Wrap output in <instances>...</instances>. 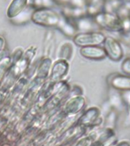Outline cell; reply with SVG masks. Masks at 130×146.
I'll list each match as a JSON object with an SVG mask.
<instances>
[{
    "label": "cell",
    "mask_w": 130,
    "mask_h": 146,
    "mask_svg": "<svg viewBox=\"0 0 130 146\" xmlns=\"http://www.w3.org/2000/svg\"><path fill=\"white\" fill-rule=\"evenodd\" d=\"M107 57L113 62L122 60L124 56V49L119 40L112 36H106L103 43Z\"/></svg>",
    "instance_id": "2"
},
{
    "label": "cell",
    "mask_w": 130,
    "mask_h": 146,
    "mask_svg": "<svg viewBox=\"0 0 130 146\" xmlns=\"http://www.w3.org/2000/svg\"><path fill=\"white\" fill-rule=\"evenodd\" d=\"M129 18H130V16H129Z\"/></svg>",
    "instance_id": "18"
},
{
    "label": "cell",
    "mask_w": 130,
    "mask_h": 146,
    "mask_svg": "<svg viewBox=\"0 0 130 146\" xmlns=\"http://www.w3.org/2000/svg\"><path fill=\"white\" fill-rule=\"evenodd\" d=\"M64 13L68 18L75 19V20L87 15L85 8L81 9V8H73V7H65Z\"/></svg>",
    "instance_id": "13"
},
{
    "label": "cell",
    "mask_w": 130,
    "mask_h": 146,
    "mask_svg": "<svg viewBox=\"0 0 130 146\" xmlns=\"http://www.w3.org/2000/svg\"><path fill=\"white\" fill-rule=\"evenodd\" d=\"M106 0H87L86 13L88 15L94 17L98 14L104 11Z\"/></svg>",
    "instance_id": "10"
},
{
    "label": "cell",
    "mask_w": 130,
    "mask_h": 146,
    "mask_svg": "<svg viewBox=\"0 0 130 146\" xmlns=\"http://www.w3.org/2000/svg\"><path fill=\"white\" fill-rule=\"evenodd\" d=\"M85 104V99L82 96H77L72 100L68 109L72 113H78L84 109Z\"/></svg>",
    "instance_id": "14"
},
{
    "label": "cell",
    "mask_w": 130,
    "mask_h": 146,
    "mask_svg": "<svg viewBox=\"0 0 130 146\" xmlns=\"http://www.w3.org/2000/svg\"><path fill=\"white\" fill-rule=\"evenodd\" d=\"M80 52L84 58L94 61H100L107 58L104 49L101 46H89L82 47Z\"/></svg>",
    "instance_id": "7"
},
{
    "label": "cell",
    "mask_w": 130,
    "mask_h": 146,
    "mask_svg": "<svg viewBox=\"0 0 130 146\" xmlns=\"http://www.w3.org/2000/svg\"><path fill=\"white\" fill-rule=\"evenodd\" d=\"M106 35L99 31L81 32L76 34L74 37V41L77 45L84 47L89 46H100L103 44Z\"/></svg>",
    "instance_id": "3"
},
{
    "label": "cell",
    "mask_w": 130,
    "mask_h": 146,
    "mask_svg": "<svg viewBox=\"0 0 130 146\" xmlns=\"http://www.w3.org/2000/svg\"><path fill=\"white\" fill-rule=\"evenodd\" d=\"M28 0H13L8 10V15L9 17H15L22 11L27 5Z\"/></svg>",
    "instance_id": "11"
},
{
    "label": "cell",
    "mask_w": 130,
    "mask_h": 146,
    "mask_svg": "<svg viewBox=\"0 0 130 146\" xmlns=\"http://www.w3.org/2000/svg\"><path fill=\"white\" fill-rule=\"evenodd\" d=\"M123 0H106L104 5V11L116 14L118 10L123 6Z\"/></svg>",
    "instance_id": "15"
},
{
    "label": "cell",
    "mask_w": 130,
    "mask_h": 146,
    "mask_svg": "<svg viewBox=\"0 0 130 146\" xmlns=\"http://www.w3.org/2000/svg\"><path fill=\"white\" fill-rule=\"evenodd\" d=\"M109 88L119 92L130 91V75L121 73H113L107 77Z\"/></svg>",
    "instance_id": "4"
},
{
    "label": "cell",
    "mask_w": 130,
    "mask_h": 146,
    "mask_svg": "<svg viewBox=\"0 0 130 146\" xmlns=\"http://www.w3.org/2000/svg\"><path fill=\"white\" fill-rule=\"evenodd\" d=\"M121 69L123 74L130 75V56L123 59L121 64Z\"/></svg>",
    "instance_id": "16"
},
{
    "label": "cell",
    "mask_w": 130,
    "mask_h": 146,
    "mask_svg": "<svg viewBox=\"0 0 130 146\" xmlns=\"http://www.w3.org/2000/svg\"><path fill=\"white\" fill-rule=\"evenodd\" d=\"M75 27L76 29L82 32L99 31L100 29L96 24L94 17L88 15L83 16L82 18L75 20Z\"/></svg>",
    "instance_id": "8"
},
{
    "label": "cell",
    "mask_w": 130,
    "mask_h": 146,
    "mask_svg": "<svg viewBox=\"0 0 130 146\" xmlns=\"http://www.w3.org/2000/svg\"><path fill=\"white\" fill-rule=\"evenodd\" d=\"M119 114V113H118L113 108L110 110L107 114H105L104 116H103L105 127L114 129L117 123V121H118Z\"/></svg>",
    "instance_id": "12"
},
{
    "label": "cell",
    "mask_w": 130,
    "mask_h": 146,
    "mask_svg": "<svg viewBox=\"0 0 130 146\" xmlns=\"http://www.w3.org/2000/svg\"><path fill=\"white\" fill-rule=\"evenodd\" d=\"M80 121L85 126H98L103 123V117L99 107H92L82 114Z\"/></svg>",
    "instance_id": "5"
},
{
    "label": "cell",
    "mask_w": 130,
    "mask_h": 146,
    "mask_svg": "<svg viewBox=\"0 0 130 146\" xmlns=\"http://www.w3.org/2000/svg\"><path fill=\"white\" fill-rule=\"evenodd\" d=\"M111 89L108 95V102L114 110H116L118 113H122L125 111V109L128 108L126 103L124 100L122 95V93L114 89Z\"/></svg>",
    "instance_id": "9"
},
{
    "label": "cell",
    "mask_w": 130,
    "mask_h": 146,
    "mask_svg": "<svg viewBox=\"0 0 130 146\" xmlns=\"http://www.w3.org/2000/svg\"><path fill=\"white\" fill-rule=\"evenodd\" d=\"M94 19L100 30H105L107 31L117 34L120 33V19L116 14L103 11L94 16Z\"/></svg>",
    "instance_id": "1"
},
{
    "label": "cell",
    "mask_w": 130,
    "mask_h": 146,
    "mask_svg": "<svg viewBox=\"0 0 130 146\" xmlns=\"http://www.w3.org/2000/svg\"><path fill=\"white\" fill-rule=\"evenodd\" d=\"M121 93H122L123 99L127 104L128 108L130 110V91H125V92H121Z\"/></svg>",
    "instance_id": "17"
},
{
    "label": "cell",
    "mask_w": 130,
    "mask_h": 146,
    "mask_svg": "<svg viewBox=\"0 0 130 146\" xmlns=\"http://www.w3.org/2000/svg\"><path fill=\"white\" fill-rule=\"evenodd\" d=\"M32 18L35 22L45 25H57L59 21V16L50 9H40L36 11Z\"/></svg>",
    "instance_id": "6"
}]
</instances>
